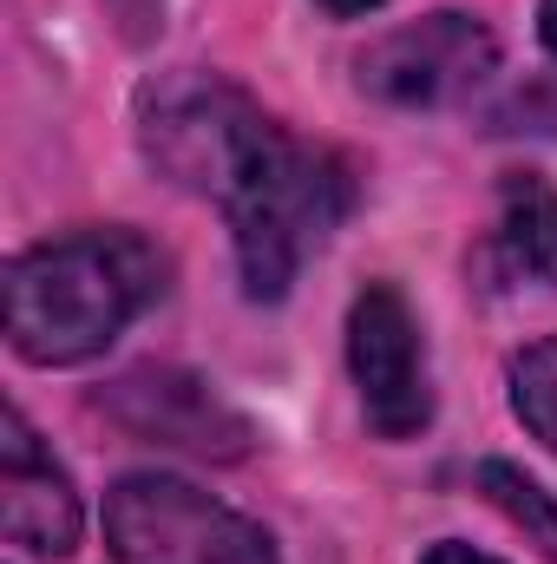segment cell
Listing matches in <instances>:
<instances>
[{
    "label": "cell",
    "instance_id": "obj_1",
    "mask_svg": "<svg viewBox=\"0 0 557 564\" xmlns=\"http://www.w3.org/2000/svg\"><path fill=\"white\" fill-rule=\"evenodd\" d=\"M164 250L139 230H73L7 263V348L33 368H73L106 355L164 295Z\"/></svg>",
    "mask_w": 557,
    "mask_h": 564
},
{
    "label": "cell",
    "instance_id": "obj_2",
    "mask_svg": "<svg viewBox=\"0 0 557 564\" xmlns=\"http://www.w3.org/2000/svg\"><path fill=\"white\" fill-rule=\"evenodd\" d=\"M354 204V177L335 151L302 144L276 126V139L256 151V164L237 177V191L223 197L230 230H237V270L256 302L288 295L295 270L328 243V230L348 217Z\"/></svg>",
    "mask_w": 557,
    "mask_h": 564
},
{
    "label": "cell",
    "instance_id": "obj_3",
    "mask_svg": "<svg viewBox=\"0 0 557 564\" xmlns=\"http://www.w3.org/2000/svg\"><path fill=\"white\" fill-rule=\"evenodd\" d=\"M139 139H144V158L171 184L223 204L237 191V177L256 164V151L276 139V126L237 86H223L210 73H171V79L144 86Z\"/></svg>",
    "mask_w": 557,
    "mask_h": 564
},
{
    "label": "cell",
    "instance_id": "obj_4",
    "mask_svg": "<svg viewBox=\"0 0 557 564\" xmlns=\"http://www.w3.org/2000/svg\"><path fill=\"white\" fill-rule=\"evenodd\" d=\"M106 545L119 564H276L263 525L171 473H125L106 492Z\"/></svg>",
    "mask_w": 557,
    "mask_h": 564
},
{
    "label": "cell",
    "instance_id": "obj_5",
    "mask_svg": "<svg viewBox=\"0 0 557 564\" xmlns=\"http://www.w3.org/2000/svg\"><path fill=\"white\" fill-rule=\"evenodd\" d=\"M348 368H354L368 426L381 440H414L419 426L433 421L419 322L394 282H368L354 295V308H348Z\"/></svg>",
    "mask_w": 557,
    "mask_h": 564
},
{
    "label": "cell",
    "instance_id": "obj_6",
    "mask_svg": "<svg viewBox=\"0 0 557 564\" xmlns=\"http://www.w3.org/2000/svg\"><path fill=\"white\" fill-rule=\"evenodd\" d=\"M492 59H499L492 33L472 13H452L446 7V13L414 20V26L381 33L354 59V73H361V93H374L387 106H452L472 86H485Z\"/></svg>",
    "mask_w": 557,
    "mask_h": 564
},
{
    "label": "cell",
    "instance_id": "obj_7",
    "mask_svg": "<svg viewBox=\"0 0 557 564\" xmlns=\"http://www.w3.org/2000/svg\"><path fill=\"white\" fill-rule=\"evenodd\" d=\"M99 408L132 440L190 453V459H243L250 453V421L210 381H197L184 368H132L99 394Z\"/></svg>",
    "mask_w": 557,
    "mask_h": 564
},
{
    "label": "cell",
    "instance_id": "obj_8",
    "mask_svg": "<svg viewBox=\"0 0 557 564\" xmlns=\"http://www.w3.org/2000/svg\"><path fill=\"white\" fill-rule=\"evenodd\" d=\"M0 532L7 545L40 558H66L79 545V492L20 421V408H7L0 421Z\"/></svg>",
    "mask_w": 557,
    "mask_h": 564
},
{
    "label": "cell",
    "instance_id": "obj_9",
    "mask_svg": "<svg viewBox=\"0 0 557 564\" xmlns=\"http://www.w3.org/2000/svg\"><path fill=\"white\" fill-rule=\"evenodd\" d=\"M499 263L518 282L557 289V184L512 171L499 184Z\"/></svg>",
    "mask_w": 557,
    "mask_h": 564
},
{
    "label": "cell",
    "instance_id": "obj_10",
    "mask_svg": "<svg viewBox=\"0 0 557 564\" xmlns=\"http://www.w3.org/2000/svg\"><path fill=\"white\" fill-rule=\"evenodd\" d=\"M512 414L532 426V440H545L557 453V335L532 341L512 361Z\"/></svg>",
    "mask_w": 557,
    "mask_h": 564
},
{
    "label": "cell",
    "instance_id": "obj_11",
    "mask_svg": "<svg viewBox=\"0 0 557 564\" xmlns=\"http://www.w3.org/2000/svg\"><path fill=\"white\" fill-rule=\"evenodd\" d=\"M479 486H485V492H492V499L532 532V539H545V545L557 552V499L538 486V479H525V473L505 466V459H485V466H479Z\"/></svg>",
    "mask_w": 557,
    "mask_h": 564
},
{
    "label": "cell",
    "instance_id": "obj_12",
    "mask_svg": "<svg viewBox=\"0 0 557 564\" xmlns=\"http://www.w3.org/2000/svg\"><path fill=\"white\" fill-rule=\"evenodd\" d=\"M106 7L119 13L125 40H151V33L164 26V0H106Z\"/></svg>",
    "mask_w": 557,
    "mask_h": 564
},
{
    "label": "cell",
    "instance_id": "obj_13",
    "mask_svg": "<svg viewBox=\"0 0 557 564\" xmlns=\"http://www.w3.org/2000/svg\"><path fill=\"white\" fill-rule=\"evenodd\" d=\"M419 564H499V558H485V552H472V545H459V539H446V545H433Z\"/></svg>",
    "mask_w": 557,
    "mask_h": 564
},
{
    "label": "cell",
    "instance_id": "obj_14",
    "mask_svg": "<svg viewBox=\"0 0 557 564\" xmlns=\"http://www.w3.org/2000/svg\"><path fill=\"white\" fill-rule=\"evenodd\" d=\"M538 33H545V46H551V59H557V0L538 7Z\"/></svg>",
    "mask_w": 557,
    "mask_h": 564
},
{
    "label": "cell",
    "instance_id": "obj_15",
    "mask_svg": "<svg viewBox=\"0 0 557 564\" xmlns=\"http://www.w3.org/2000/svg\"><path fill=\"white\" fill-rule=\"evenodd\" d=\"M328 13H374V7H387V0H321Z\"/></svg>",
    "mask_w": 557,
    "mask_h": 564
}]
</instances>
